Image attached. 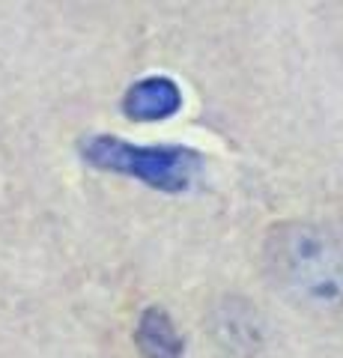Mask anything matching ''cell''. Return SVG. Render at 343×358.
I'll return each instance as SVG.
<instances>
[{"label":"cell","instance_id":"obj_2","mask_svg":"<svg viewBox=\"0 0 343 358\" xmlns=\"http://www.w3.org/2000/svg\"><path fill=\"white\" fill-rule=\"evenodd\" d=\"M81 159L96 171L131 176L164 194H185L203 173V155L180 143H129L114 134L81 141Z\"/></svg>","mask_w":343,"mask_h":358},{"label":"cell","instance_id":"obj_1","mask_svg":"<svg viewBox=\"0 0 343 358\" xmlns=\"http://www.w3.org/2000/svg\"><path fill=\"white\" fill-rule=\"evenodd\" d=\"M275 281L305 305L331 310L343 305V248L314 224L275 233L269 245Z\"/></svg>","mask_w":343,"mask_h":358},{"label":"cell","instance_id":"obj_3","mask_svg":"<svg viewBox=\"0 0 343 358\" xmlns=\"http://www.w3.org/2000/svg\"><path fill=\"white\" fill-rule=\"evenodd\" d=\"M182 108V90L168 75H149L135 81L123 96V114L138 122L168 120Z\"/></svg>","mask_w":343,"mask_h":358},{"label":"cell","instance_id":"obj_4","mask_svg":"<svg viewBox=\"0 0 343 358\" xmlns=\"http://www.w3.org/2000/svg\"><path fill=\"white\" fill-rule=\"evenodd\" d=\"M135 341L143 358H180L185 350L180 331L164 308H147L140 313Z\"/></svg>","mask_w":343,"mask_h":358}]
</instances>
